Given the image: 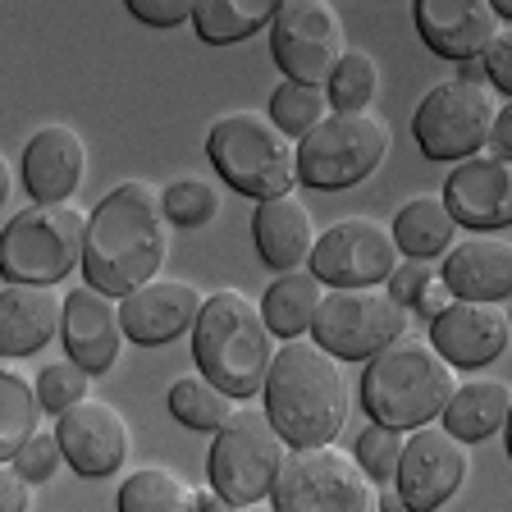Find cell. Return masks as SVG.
Here are the masks:
<instances>
[{"label": "cell", "instance_id": "cell-1", "mask_svg": "<svg viewBox=\"0 0 512 512\" xmlns=\"http://www.w3.org/2000/svg\"><path fill=\"white\" fill-rule=\"evenodd\" d=\"M165 256H170V215L147 183L128 179L110 197H101L87 224V284L124 302L142 284L160 279Z\"/></svg>", "mask_w": 512, "mask_h": 512}, {"label": "cell", "instance_id": "cell-2", "mask_svg": "<svg viewBox=\"0 0 512 512\" xmlns=\"http://www.w3.org/2000/svg\"><path fill=\"white\" fill-rule=\"evenodd\" d=\"M266 412L293 448L334 444L348 421V380L316 339H288L266 380Z\"/></svg>", "mask_w": 512, "mask_h": 512}, {"label": "cell", "instance_id": "cell-3", "mask_svg": "<svg viewBox=\"0 0 512 512\" xmlns=\"http://www.w3.org/2000/svg\"><path fill=\"white\" fill-rule=\"evenodd\" d=\"M192 357L197 371L220 384L229 398H252L266 389L275 366V330L266 325V311L238 288H220L202 307V320L192 330Z\"/></svg>", "mask_w": 512, "mask_h": 512}, {"label": "cell", "instance_id": "cell-4", "mask_svg": "<svg viewBox=\"0 0 512 512\" xmlns=\"http://www.w3.org/2000/svg\"><path fill=\"white\" fill-rule=\"evenodd\" d=\"M458 394V371L426 339H398L375 352L362 371V407L371 421L394 430H421L444 416L448 398Z\"/></svg>", "mask_w": 512, "mask_h": 512}, {"label": "cell", "instance_id": "cell-5", "mask_svg": "<svg viewBox=\"0 0 512 512\" xmlns=\"http://www.w3.org/2000/svg\"><path fill=\"white\" fill-rule=\"evenodd\" d=\"M206 151H211V165L220 170V179L256 202L284 197L298 179L293 138L270 115H256V110H234V115L215 119Z\"/></svg>", "mask_w": 512, "mask_h": 512}, {"label": "cell", "instance_id": "cell-6", "mask_svg": "<svg viewBox=\"0 0 512 512\" xmlns=\"http://www.w3.org/2000/svg\"><path fill=\"white\" fill-rule=\"evenodd\" d=\"M87 224L78 206H23L0 238V270L10 284H60L87 256Z\"/></svg>", "mask_w": 512, "mask_h": 512}, {"label": "cell", "instance_id": "cell-7", "mask_svg": "<svg viewBox=\"0 0 512 512\" xmlns=\"http://www.w3.org/2000/svg\"><path fill=\"white\" fill-rule=\"evenodd\" d=\"M288 439L275 430L270 412L243 407L215 430L211 444V490L224 494L234 508L247 503H266L275 494V480L288 462Z\"/></svg>", "mask_w": 512, "mask_h": 512}, {"label": "cell", "instance_id": "cell-8", "mask_svg": "<svg viewBox=\"0 0 512 512\" xmlns=\"http://www.w3.org/2000/svg\"><path fill=\"white\" fill-rule=\"evenodd\" d=\"M394 133L380 115H325L298 142V183L320 192L357 188L384 165Z\"/></svg>", "mask_w": 512, "mask_h": 512}, {"label": "cell", "instance_id": "cell-9", "mask_svg": "<svg viewBox=\"0 0 512 512\" xmlns=\"http://www.w3.org/2000/svg\"><path fill=\"white\" fill-rule=\"evenodd\" d=\"M270 499L279 512H384L380 485L352 453H339L334 444L293 448Z\"/></svg>", "mask_w": 512, "mask_h": 512}, {"label": "cell", "instance_id": "cell-10", "mask_svg": "<svg viewBox=\"0 0 512 512\" xmlns=\"http://www.w3.org/2000/svg\"><path fill=\"white\" fill-rule=\"evenodd\" d=\"M494 119H499V106H494L490 87L448 78V83L430 87L426 101L416 106L412 133L430 160H458L462 165V160L490 151Z\"/></svg>", "mask_w": 512, "mask_h": 512}, {"label": "cell", "instance_id": "cell-11", "mask_svg": "<svg viewBox=\"0 0 512 512\" xmlns=\"http://www.w3.org/2000/svg\"><path fill=\"white\" fill-rule=\"evenodd\" d=\"M403 307L389 288H330L311 325V339L339 362H371L375 352L403 339Z\"/></svg>", "mask_w": 512, "mask_h": 512}, {"label": "cell", "instance_id": "cell-12", "mask_svg": "<svg viewBox=\"0 0 512 512\" xmlns=\"http://www.w3.org/2000/svg\"><path fill=\"white\" fill-rule=\"evenodd\" d=\"M270 55L288 83L330 87L339 60L348 55L339 10L325 0H279L275 23H270Z\"/></svg>", "mask_w": 512, "mask_h": 512}, {"label": "cell", "instance_id": "cell-13", "mask_svg": "<svg viewBox=\"0 0 512 512\" xmlns=\"http://www.w3.org/2000/svg\"><path fill=\"white\" fill-rule=\"evenodd\" d=\"M398 256L403 252H398L389 224L371 220V215H348L320 234L316 252H311V275L330 288H380L403 266Z\"/></svg>", "mask_w": 512, "mask_h": 512}, {"label": "cell", "instance_id": "cell-14", "mask_svg": "<svg viewBox=\"0 0 512 512\" xmlns=\"http://www.w3.org/2000/svg\"><path fill=\"white\" fill-rule=\"evenodd\" d=\"M467 444L453 439L444 426H421L407 435L398 462V499L407 512H439L467 480Z\"/></svg>", "mask_w": 512, "mask_h": 512}, {"label": "cell", "instance_id": "cell-15", "mask_svg": "<svg viewBox=\"0 0 512 512\" xmlns=\"http://www.w3.org/2000/svg\"><path fill=\"white\" fill-rule=\"evenodd\" d=\"M55 435H60L64 462L78 476H92V480L115 476L128 458V421L106 398H83L78 407H69L60 416Z\"/></svg>", "mask_w": 512, "mask_h": 512}, {"label": "cell", "instance_id": "cell-16", "mask_svg": "<svg viewBox=\"0 0 512 512\" xmlns=\"http://www.w3.org/2000/svg\"><path fill=\"white\" fill-rule=\"evenodd\" d=\"M64 352L69 362L83 366L87 375L115 371L119 352H124V316L110 293L92 284H78L74 293H64Z\"/></svg>", "mask_w": 512, "mask_h": 512}, {"label": "cell", "instance_id": "cell-17", "mask_svg": "<svg viewBox=\"0 0 512 512\" xmlns=\"http://www.w3.org/2000/svg\"><path fill=\"white\" fill-rule=\"evenodd\" d=\"M512 339V320L499 302H453L444 316L430 320V343L453 371H480L503 357Z\"/></svg>", "mask_w": 512, "mask_h": 512}, {"label": "cell", "instance_id": "cell-18", "mask_svg": "<svg viewBox=\"0 0 512 512\" xmlns=\"http://www.w3.org/2000/svg\"><path fill=\"white\" fill-rule=\"evenodd\" d=\"M444 202L462 229L490 234L512 224V160L503 156H471L444 183Z\"/></svg>", "mask_w": 512, "mask_h": 512}, {"label": "cell", "instance_id": "cell-19", "mask_svg": "<svg viewBox=\"0 0 512 512\" xmlns=\"http://www.w3.org/2000/svg\"><path fill=\"white\" fill-rule=\"evenodd\" d=\"M202 307H206V298L188 279H151V284H142L138 293H128L119 302V316H124L128 339L151 348V343H170L179 334L197 330Z\"/></svg>", "mask_w": 512, "mask_h": 512}, {"label": "cell", "instance_id": "cell-20", "mask_svg": "<svg viewBox=\"0 0 512 512\" xmlns=\"http://www.w3.org/2000/svg\"><path fill=\"white\" fill-rule=\"evenodd\" d=\"M87 174V147L69 124L37 128L23 147V183L37 206H69Z\"/></svg>", "mask_w": 512, "mask_h": 512}, {"label": "cell", "instance_id": "cell-21", "mask_svg": "<svg viewBox=\"0 0 512 512\" xmlns=\"http://www.w3.org/2000/svg\"><path fill=\"white\" fill-rule=\"evenodd\" d=\"M499 14L490 0H421L416 5V28L426 46L444 60H480L499 37Z\"/></svg>", "mask_w": 512, "mask_h": 512}, {"label": "cell", "instance_id": "cell-22", "mask_svg": "<svg viewBox=\"0 0 512 512\" xmlns=\"http://www.w3.org/2000/svg\"><path fill=\"white\" fill-rule=\"evenodd\" d=\"M439 279L462 302H499L512 298V243L494 234H471L448 247Z\"/></svg>", "mask_w": 512, "mask_h": 512}, {"label": "cell", "instance_id": "cell-23", "mask_svg": "<svg viewBox=\"0 0 512 512\" xmlns=\"http://www.w3.org/2000/svg\"><path fill=\"white\" fill-rule=\"evenodd\" d=\"M64 330V298L42 284L0 288V352L5 357H32Z\"/></svg>", "mask_w": 512, "mask_h": 512}, {"label": "cell", "instance_id": "cell-24", "mask_svg": "<svg viewBox=\"0 0 512 512\" xmlns=\"http://www.w3.org/2000/svg\"><path fill=\"white\" fill-rule=\"evenodd\" d=\"M252 238H256V252L266 266H275L279 275L288 270H302L311 266V252H316V224H311V211L284 192V197H270V202H256L252 215Z\"/></svg>", "mask_w": 512, "mask_h": 512}, {"label": "cell", "instance_id": "cell-25", "mask_svg": "<svg viewBox=\"0 0 512 512\" xmlns=\"http://www.w3.org/2000/svg\"><path fill=\"white\" fill-rule=\"evenodd\" d=\"M512 412V389L499 380V375H476V380L458 384V394L448 398L444 407V430L462 444H480L490 439L494 430L508 426Z\"/></svg>", "mask_w": 512, "mask_h": 512}, {"label": "cell", "instance_id": "cell-26", "mask_svg": "<svg viewBox=\"0 0 512 512\" xmlns=\"http://www.w3.org/2000/svg\"><path fill=\"white\" fill-rule=\"evenodd\" d=\"M462 224L453 220L444 192H421L412 202L398 206L394 215V243L407 261H435V256H448V247L458 243Z\"/></svg>", "mask_w": 512, "mask_h": 512}, {"label": "cell", "instance_id": "cell-27", "mask_svg": "<svg viewBox=\"0 0 512 512\" xmlns=\"http://www.w3.org/2000/svg\"><path fill=\"white\" fill-rule=\"evenodd\" d=\"M320 302H325V284L307 270H288L275 284L266 288L261 298V311H266V325L275 330V339H307L311 325L320 316Z\"/></svg>", "mask_w": 512, "mask_h": 512}, {"label": "cell", "instance_id": "cell-28", "mask_svg": "<svg viewBox=\"0 0 512 512\" xmlns=\"http://www.w3.org/2000/svg\"><path fill=\"white\" fill-rule=\"evenodd\" d=\"M119 512H197V490L170 467H138L119 485Z\"/></svg>", "mask_w": 512, "mask_h": 512}, {"label": "cell", "instance_id": "cell-29", "mask_svg": "<svg viewBox=\"0 0 512 512\" xmlns=\"http://www.w3.org/2000/svg\"><path fill=\"white\" fill-rule=\"evenodd\" d=\"M275 10H279V0H202L197 14H192V28L211 46L243 42L256 28L275 23Z\"/></svg>", "mask_w": 512, "mask_h": 512}, {"label": "cell", "instance_id": "cell-30", "mask_svg": "<svg viewBox=\"0 0 512 512\" xmlns=\"http://www.w3.org/2000/svg\"><path fill=\"white\" fill-rule=\"evenodd\" d=\"M37 407H42L37 389L19 371H5L0 380V462L14 458L37 435Z\"/></svg>", "mask_w": 512, "mask_h": 512}, {"label": "cell", "instance_id": "cell-31", "mask_svg": "<svg viewBox=\"0 0 512 512\" xmlns=\"http://www.w3.org/2000/svg\"><path fill=\"white\" fill-rule=\"evenodd\" d=\"M170 412L188 430H220L234 416V407H229V394L206 375H183V380L170 384Z\"/></svg>", "mask_w": 512, "mask_h": 512}, {"label": "cell", "instance_id": "cell-32", "mask_svg": "<svg viewBox=\"0 0 512 512\" xmlns=\"http://www.w3.org/2000/svg\"><path fill=\"white\" fill-rule=\"evenodd\" d=\"M325 92H330L334 115H366L375 92H380V69H375V60L366 51H348Z\"/></svg>", "mask_w": 512, "mask_h": 512}, {"label": "cell", "instance_id": "cell-33", "mask_svg": "<svg viewBox=\"0 0 512 512\" xmlns=\"http://www.w3.org/2000/svg\"><path fill=\"white\" fill-rule=\"evenodd\" d=\"M325 110H330V92H325V87L279 83L275 96H270V119L298 142L307 138L316 124H325Z\"/></svg>", "mask_w": 512, "mask_h": 512}, {"label": "cell", "instance_id": "cell-34", "mask_svg": "<svg viewBox=\"0 0 512 512\" xmlns=\"http://www.w3.org/2000/svg\"><path fill=\"white\" fill-rule=\"evenodd\" d=\"M160 206L170 215V224H183V229H202V224L215 220L220 211V192L206 179H179L160 192Z\"/></svg>", "mask_w": 512, "mask_h": 512}, {"label": "cell", "instance_id": "cell-35", "mask_svg": "<svg viewBox=\"0 0 512 512\" xmlns=\"http://www.w3.org/2000/svg\"><path fill=\"white\" fill-rule=\"evenodd\" d=\"M403 444L407 435L394 426H380V421H371V426L357 435V453L352 458L362 462V471L375 480V485H384V480H398V462H403Z\"/></svg>", "mask_w": 512, "mask_h": 512}, {"label": "cell", "instance_id": "cell-36", "mask_svg": "<svg viewBox=\"0 0 512 512\" xmlns=\"http://www.w3.org/2000/svg\"><path fill=\"white\" fill-rule=\"evenodd\" d=\"M87 384H92V375L83 371V366L74 362H51L42 371V380H37V398H42V412H55L64 416L69 407H78L87 398Z\"/></svg>", "mask_w": 512, "mask_h": 512}, {"label": "cell", "instance_id": "cell-37", "mask_svg": "<svg viewBox=\"0 0 512 512\" xmlns=\"http://www.w3.org/2000/svg\"><path fill=\"white\" fill-rule=\"evenodd\" d=\"M5 462H14V467H19L32 485H42V480H51L55 471H60V462H64L60 435H55V430H37V435H32L28 444H23L14 458H5Z\"/></svg>", "mask_w": 512, "mask_h": 512}, {"label": "cell", "instance_id": "cell-38", "mask_svg": "<svg viewBox=\"0 0 512 512\" xmlns=\"http://www.w3.org/2000/svg\"><path fill=\"white\" fill-rule=\"evenodd\" d=\"M439 279V266L435 261H403V266L389 275V298L398 302V307H416V302L426 298V288Z\"/></svg>", "mask_w": 512, "mask_h": 512}, {"label": "cell", "instance_id": "cell-39", "mask_svg": "<svg viewBox=\"0 0 512 512\" xmlns=\"http://www.w3.org/2000/svg\"><path fill=\"white\" fill-rule=\"evenodd\" d=\"M128 10L138 14L142 23H151V28H174V23L192 19L197 5H188V0H128Z\"/></svg>", "mask_w": 512, "mask_h": 512}, {"label": "cell", "instance_id": "cell-40", "mask_svg": "<svg viewBox=\"0 0 512 512\" xmlns=\"http://www.w3.org/2000/svg\"><path fill=\"white\" fill-rule=\"evenodd\" d=\"M485 69H490V83L512 101V28H499L494 46L485 51Z\"/></svg>", "mask_w": 512, "mask_h": 512}, {"label": "cell", "instance_id": "cell-41", "mask_svg": "<svg viewBox=\"0 0 512 512\" xmlns=\"http://www.w3.org/2000/svg\"><path fill=\"white\" fill-rule=\"evenodd\" d=\"M28 485L32 480L14 462H0V512H28Z\"/></svg>", "mask_w": 512, "mask_h": 512}, {"label": "cell", "instance_id": "cell-42", "mask_svg": "<svg viewBox=\"0 0 512 512\" xmlns=\"http://www.w3.org/2000/svg\"><path fill=\"white\" fill-rule=\"evenodd\" d=\"M453 302H458V298H453V288H448L444 279H435V284L426 288V298L416 302V311H421L426 320H435V316H444V311L453 307Z\"/></svg>", "mask_w": 512, "mask_h": 512}, {"label": "cell", "instance_id": "cell-43", "mask_svg": "<svg viewBox=\"0 0 512 512\" xmlns=\"http://www.w3.org/2000/svg\"><path fill=\"white\" fill-rule=\"evenodd\" d=\"M490 156H503V160H512V101H508V106L499 110V119H494Z\"/></svg>", "mask_w": 512, "mask_h": 512}, {"label": "cell", "instance_id": "cell-44", "mask_svg": "<svg viewBox=\"0 0 512 512\" xmlns=\"http://www.w3.org/2000/svg\"><path fill=\"white\" fill-rule=\"evenodd\" d=\"M458 78H462V83H485V78H490V69H485V55H480V60H462L458 64Z\"/></svg>", "mask_w": 512, "mask_h": 512}, {"label": "cell", "instance_id": "cell-45", "mask_svg": "<svg viewBox=\"0 0 512 512\" xmlns=\"http://www.w3.org/2000/svg\"><path fill=\"white\" fill-rule=\"evenodd\" d=\"M197 512H234V503L224 499V494L206 490V494H197Z\"/></svg>", "mask_w": 512, "mask_h": 512}, {"label": "cell", "instance_id": "cell-46", "mask_svg": "<svg viewBox=\"0 0 512 512\" xmlns=\"http://www.w3.org/2000/svg\"><path fill=\"white\" fill-rule=\"evenodd\" d=\"M490 5H494V14H499V19L512 23V0H490Z\"/></svg>", "mask_w": 512, "mask_h": 512}, {"label": "cell", "instance_id": "cell-47", "mask_svg": "<svg viewBox=\"0 0 512 512\" xmlns=\"http://www.w3.org/2000/svg\"><path fill=\"white\" fill-rule=\"evenodd\" d=\"M234 512H279L275 503H247V508H234Z\"/></svg>", "mask_w": 512, "mask_h": 512}, {"label": "cell", "instance_id": "cell-48", "mask_svg": "<svg viewBox=\"0 0 512 512\" xmlns=\"http://www.w3.org/2000/svg\"><path fill=\"white\" fill-rule=\"evenodd\" d=\"M508 458H512V412H508Z\"/></svg>", "mask_w": 512, "mask_h": 512}, {"label": "cell", "instance_id": "cell-49", "mask_svg": "<svg viewBox=\"0 0 512 512\" xmlns=\"http://www.w3.org/2000/svg\"><path fill=\"white\" fill-rule=\"evenodd\" d=\"M508 320H512V311H508Z\"/></svg>", "mask_w": 512, "mask_h": 512}]
</instances>
